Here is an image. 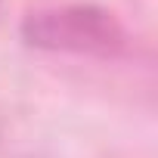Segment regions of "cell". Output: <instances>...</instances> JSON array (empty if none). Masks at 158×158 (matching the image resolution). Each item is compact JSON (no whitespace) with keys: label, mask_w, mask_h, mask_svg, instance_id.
Wrapping results in <instances>:
<instances>
[{"label":"cell","mask_w":158,"mask_h":158,"mask_svg":"<svg viewBox=\"0 0 158 158\" xmlns=\"http://www.w3.org/2000/svg\"><path fill=\"white\" fill-rule=\"evenodd\" d=\"M22 37L28 47L53 53H115L124 47L121 22L93 3L37 10L22 22Z\"/></svg>","instance_id":"6da1fadb"}]
</instances>
